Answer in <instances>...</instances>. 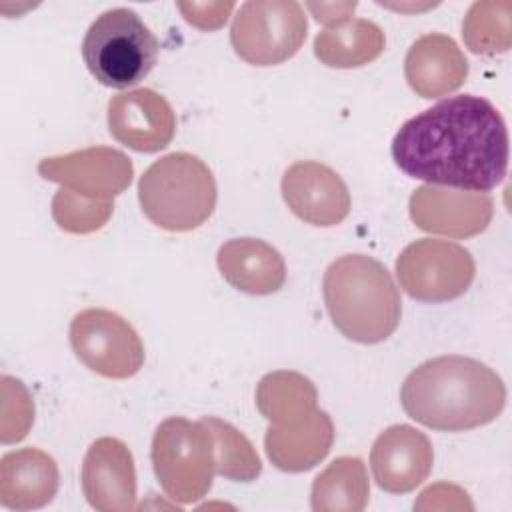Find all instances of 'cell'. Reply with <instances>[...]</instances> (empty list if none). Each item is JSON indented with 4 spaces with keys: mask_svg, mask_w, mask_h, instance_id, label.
Returning <instances> with one entry per match:
<instances>
[{
    "mask_svg": "<svg viewBox=\"0 0 512 512\" xmlns=\"http://www.w3.org/2000/svg\"><path fill=\"white\" fill-rule=\"evenodd\" d=\"M390 150L410 178L484 194L506 176L508 130L492 102L458 94L406 120Z\"/></svg>",
    "mask_w": 512,
    "mask_h": 512,
    "instance_id": "cell-1",
    "label": "cell"
},
{
    "mask_svg": "<svg viewBox=\"0 0 512 512\" xmlns=\"http://www.w3.org/2000/svg\"><path fill=\"white\" fill-rule=\"evenodd\" d=\"M408 418L438 432H464L498 418L506 404L502 378L484 362L448 354L422 362L400 388Z\"/></svg>",
    "mask_w": 512,
    "mask_h": 512,
    "instance_id": "cell-2",
    "label": "cell"
},
{
    "mask_svg": "<svg viewBox=\"0 0 512 512\" xmlns=\"http://www.w3.org/2000/svg\"><path fill=\"white\" fill-rule=\"evenodd\" d=\"M322 294L332 324L352 342L378 344L400 324V292L386 266L372 256L336 258L324 272Z\"/></svg>",
    "mask_w": 512,
    "mask_h": 512,
    "instance_id": "cell-3",
    "label": "cell"
},
{
    "mask_svg": "<svg viewBox=\"0 0 512 512\" xmlns=\"http://www.w3.org/2000/svg\"><path fill=\"white\" fill-rule=\"evenodd\" d=\"M216 198L212 170L188 152H172L154 160L138 182L144 216L168 232L200 228L212 216Z\"/></svg>",
    "mask_w": 512,
    "mask_h": 512,
    "instance_id": "cell-4",
    "label": "cell"
},
{
    "mask_svg": "<svg viewBox=\"0 0 512 512\" xmlns=\"http://www.w3.org/2000/svg\"><path fill=\"white\" fill-rule=\"evenodd\" d=\"M160 42L130 8L102 12L86 30L82 58L104 86L126 90L140 84L158 60Z\"/></svg>",
    "mask_w": 512,
    "mask_h": 512,
    "instance_id": "cell-5",
    "label": "cell"
},
{
    "mask_svg": "<svg viewBox=\"0 0 512 512\" xmlns=\"http://www.w3.org/2000/svg\"><path fill=\"white\" fill-rule=\"evenodd\" d=\"M150 456L158 484L174 502L192 504L210 492L216 450L204 418H166L154 432Z\"/></svg>",
    "mask_w": 512,
    "mask_h": 512,
    "instance_id": "cell-6",
    "label": "cell"
},
{
    "mask_svg": "<svg viewBox=\"0 0 512 512\" xmlns=\"http://www.w3.org/2000/svg\"><path fill=\"white\" fill-rule=\"evenodd\" d=\"M308 22L294 0H248L240 4L230 44L252 66H276L292 58L306 40Z\"/></svg>",
    "mask_w": 512,
    "mask_h": 512,
    "instance_id": "cell-7",
    "label": "cell"
},
{
    "mask_svg": "<svg viewBox=\"0 0 512 512\" xmlns=\"http://www.w3.org/2000/svg\"><path fill=\"white\" fill-rule=\"evenodd\" d=\"M476 274L472 254L448 240L420 238L396 258L402 290L420 302H448L462 296Z\"/></svg>",
    "mask_w": 512,
    "mask_h": 512,
    "instance_id": "cell-8",
    "label": "cell"
},
{
    "mask_svg": "<svg viewBox=\"0 0 512 512\" xmlns=\"http://www.w3.org/2000/svg\"><path fill=\"white\" fill-rule=\"evenodd\" d=\"M70 346L76 358L104 378H130L144 364V344L120 314L86 308L70 322Z\"/></svg>",
    "mask_w": 512,
    "mask_h": 512,
    "instance_id": "cell-9",
    "label": "cell"
},
{
    "mask_svg": "<svg viewBox=\"0 0 512 512\" xmlns=\"http://www.w3.org/2000/svg\"><path fill=\"white\" fill-rule=\"evenodd\" d=\"M42 178L94 200H112L132 182V162L126 154L96 146L64 156L44 158L38 164Z\"/></svg>",
    "mask_w": 512,
    "mask_h": 512,
    "instance_id": "cell-10",
    "label": "cell"
},
{
    "mask_svg": "<svg viewBox=\"0 0 512 512\" xmlns=\"http://www.w3.org/2000/svg\"><path fill=\"white\" fill-rule=\"evenodd\" d=\"M282 196L290 212L312 226H336L350 214L346 182L316 160L294 162L282 176Z\"/></svg>",
    "mask_w": 512,
    "mask_h": 512,
    "instance_id": "cell-11",
    "label": "cell"
},
{
    "mask_svg": "<svg viewBox=\"0 0 512 512\" xmlns=\"http://www.w3.org/2000/svg\"><path fill=\"white\" fill-rule=\"evenodd\" d=\"M108 130L120 144L152 154L164 150L176 132V116L164 96L150 88L122 92L108 102Z\"/></svg>",
    "mask_w": 512,
    "mask_h": 512,
    "instance_id": "cell-12",
    "label": "cell"
},
{
    "mask_svg": "<svg viewBox=\"0 0 512 512\" xmlns=\"http://www.w3.org/2000/svg\"><path fill=\"white\" fill-rule=\"evenodd\" d=\"M82 492L100 512H130L136 508V470L130 448L118 438H98L82 462Z\"/></svg>",
    "mask_w": 512,
    "mask_h": 512,
    "instance_id": "cell-13",
    "label": "cell"
},
{
    "mask_svg": "<svg viewBox=\"0 0 512 512\" xmlns=\"http://www.w3.org/2000/svg\"><path fill=\"white\" fill-rule=\"evenodd\" d=\"M434 450L426 434L394 424L380 432L370 450V468L376 484L390 494H406L432 472Z\"/></svg>",
    "mask_w": 512,
    "mask_h": 512,
    "instance_id": "cell-14",
    "label": "cell"
},
{
    "mask_svg": "<svg viewBox=\"0 0 512 512\" xmlns=\"http://www.w3.org/2000/svg\"><path fill=\"white\" fill-rule=\"evenodd\" d=\"M494 204L482 192H454L432 184L410 196V216L420 230L454 238L474 236L490 224Z\"/></svg>",
    "mask_w": 512,
    "mask_h": 512,
    "instance_id": "cell-15",
    "label": "cell"
},
{
    "mask_svg": "<svg viewBox=\"0 0 512 512\" xmlns=\"http://www.w3.org/2000/svg\"><path fill=\"white\" fill-rule=\"evenodd\" d=\"M404 76L422 98H440L458 90L468 76V60L446 34L430 32L408 48Z\"/></svg>",
    "mask_w": 512,
    "mask_h": 512,
    "instance_id": "cell-16",
    "label": "cell"
},
{
    "mask_svg": "<svg viewBox=\"0 0 512 512\" xmlns=\"http://www.w3.org/2000/svg\"><path fill=\"white\" fill-rule=\"evenodd\" d=\"M222 278L246 294H274L286 282L282 254L258 238H232L220 246L216 256Z\"/></svg>",
    "mask_w": 512,
    "mask_h": 512,
    "instance_id": "cell-17",
    "label": "cell"
},
{
    "mask_svg": "<svg viewBox=\"0 0 512 512\" xmlns=\"http://www.w3.org/2000/svg\"><path fill=\"white\" fill-rule=\"evenodd\" d=\"M58 464L38 448H20L0 460V502L12 510L48 504L58 490Z\"/></svg>",
    "mask_w": 512,
    "mask_h": 512,
    "instance_id": "cell-18",
    "label": "cell"
},
{
    "mask_svg": "<svg viewBox=\"0 0 512 512\" xmlns=\"http://www.w3.org/2000/svg\"><path fill=\"white\" fill-rule=\"evenodd\" d=\"M332 440L334 424L330 416L322 410H316L296 424H270L264 446L276 468L286 472H302L316 466L330 452Z\"/></svg>",
    "mask_w": 512,
    "mask_h": 512,
    "instance_id": "cell-19",
    "label": "cell"
},
{
    "mask_svg": "<svg viewBox=\"0 0 512 512\" xmlns=\"http://www.w3.org/2000/svg\"><path fill=\"white\" fill-rule=\"evenodd\" d=\"M384 44L386 38L378 24L364 18H350L344 24L318 32L314 54L330 68H358L376 60Z\"/></svg>",
    "mask_w": 512,
    "mask_h": 512,
    "instance_id": "cell-20",
    "label": "cell"
},
{
    "mask_svg": "<svg viewBox=\"0 0 512 512\" xmlns=\"http://www.w3.org/2000/svg\"><path fill=\"white\" fill-rule=\"evenodd\" d=\"M256 406L272 426H284L314 414L318 410V394L302 374L280 370L260 380Z\"/></svg>",
    "mask_w": 512,
    "mask_h": 512,
    "instance_id": "cell-21",
    "label": "cell"
},
{
    "mask_svg": "<svg viewBox=\"0 0 512 512\" xmlns=\"http://www.w3.org/2000/svg\"><path fill=\"white\" fill-rule=\"evenodd\" d=\"M366 466L356 456L336 458L312 484V510L316 512H360L368 504Z\"/></svg>",
    "mask_w": 512,
    "mask_h": 512,
    "instance_id": "cell-22",
    "label": "cell"
},
{
    "mask_svg": "<svg viewBox=\"0 0 512 512\" xmlns=\"http://www.w3.org/2000/svg\"><path fill=\"white\" fill-rule=\"evenodd\" d=\"M510 14L512 4L508 0L492 2L482 0L470 6L462 22L464 44L474 54L494 56L510 48Z\"/></svg>",
    "mask_w": 512,
    "mask_h": 512,
    "instance_id": "cell-23",
    "label": "cell"
},
{
    "mask_svg": "<svg viewBox=\"0 0 512 512\" xmlns=\"http://www.w3.org/2000/svg\"><path fill=\"white\" fill-rule=\"evenodd\" d=\"M204 422L214 436L216 472L234 482L256 480L262 472V464L250 440L222 418L204 416Z\"/></svg>",
    "mask_w": 512,
    "mask_h": 512,
    "instance_id": "cell-24",
    "label": "cell"
},
{
    "mask_svg": "<svg viewBox=\"0 0 512 512\" xmlns=\"http://www.w3.org/2000/svg\"><path fill=\"white\" fill-rule=\"evenodd\" d=\"M112 200H94L68 188H60L52 198V218L66 232L86 234L102 228L112 216Z\"/></svg>",
    "mask_w": 512,
    "mask_h": 512,
    "instance_id": "cell-25",
    "label": "cell"
},
{
    "mask_svg": "<svg viewBox=\"0 0 512 512\" xmlns=\"http://www.w3.org/2000/svg\"><path fill=\"white\" fill-rule=\"evenodd\" d=\"M184 20L200 30H218L226 24L234 2H178Z\"/></svg>",
    "mask_w": 512,
    "mask_h": 512,
    "instance_id": "cell-26",
    "label": "cell"
},
{
    "mask_svg": "<svg viewBox=\"0 0 512 512\" xmlns=\"http://www.w3.org/2000/svg\"><path fill=\"white\" fill-rule=\"evenodd\" d=\"M356 6H358L356 2H308L306 4V8L314 14L316 22L324 24L326 28L348 22Z\"/></svg>",
    "mask_w": 512,
    "mask_h": 512,
    "instance_id": "cell-27",
    "label": "cell"
}]
</instances>
